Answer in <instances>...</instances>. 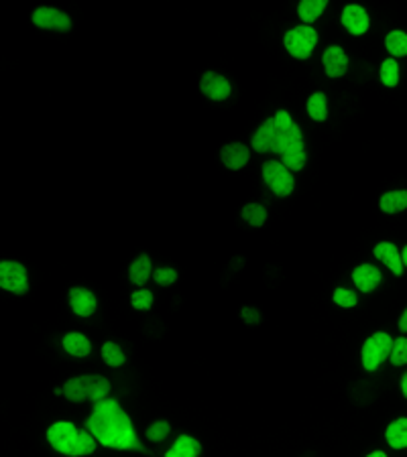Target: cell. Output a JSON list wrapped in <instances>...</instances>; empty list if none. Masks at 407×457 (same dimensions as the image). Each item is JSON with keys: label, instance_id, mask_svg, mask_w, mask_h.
Instances as JSON below:
<instances>
[{"label": "cell", "instance_id": "obj_10", "mask_svg": "<svg viewBox=\"0 0 407 457\" xmlns=\"http://www.w3.org/2000/svg\"><path fill=\"white\" fill-rule=\"evenodd\" d=\"M200 88L210 100H226L230 96V84L226 81V77L214 73V71L204 73Z\"/></svg>", "mask_w": 407, "mask_h": 457}, {"label": "cell", "instance_id": "obj_15", "mask_svg": "<svg viewBox=\"0 0 407 457\" xmlns=\"http://www.w3.org/2000/svg\"><path fill=\"white\" fill-rule=\"evenodd\" d=\"M249 161V148L240 142L226 144L223 148V163L228 169H240Z\"/></svg>", "mask_w": 407, "mask_h": 457}, {"label": "cell", "instance_id": "obj_28", "mask_svg": "<svg viewBox=\"0 0 407 457\" xmlns=\"http://www.w3.org/2000/svg\"><path fill=\"white\" fill-rule=\"evenodd\" d=\"M102 358H104V362L112 366V368H118V366H122L124 364V353L122 350L114 344V342H106L104 346H102Z\"/></svg>", "mask_w": 407, "mask_h": 457}, {"label": "cell", "instance_id": "obj_18", "mask_svg": "<svg viewBox=\"0 0 407 457\" xmlns=\"http://www.w3.org/2000/svg\"><path fill=\"white\" fill-rule=\"evenodd\" d=\"M64 348H66V352L72 353L75 358H84V356L90 353L92 344H90V340H88L86 336L74 331V333H68V336L64 338Z\"/></svg>", "mask_w": 407, "mask_h": 457}, {"label": "cell", "instance_id": "obj_23", "mask_svg": "<svg viewBox=\"0 0 407 457\" xmlns=\"http://www.w3.org/2000/svg\"><path fill=\"white\" fill-rule=\"evenodd\" d=\"M171 451L178 454L180 457H198L202 454V445H200V441H196L193 437L182 435V437H178V441L173 443Z\"/></svg>", "mask_w": 407, "mask_h": 457}, {"label": "cell", "instance_id": "obj_20", "mask_svg": "<svg viewBox=\"0 0 407 457\" xmlns=\"http://www.w3.org/2000/svg\"><path fill=\"white\" fill-rule=\"evenodd\" d=\"M381 210L385 213H397L407 208V191H389L379 202Z\"/></svg>", "mask_w": 407, "mask_h": 457}, {"label": "cell", "instance_id": "obj_13", "mask_svg": "<svg viewBox=\"0 0 407 457\" xmlns=\"http://www.w3.org/2000/svg\"><path fill=\"white\" fill-rule=\"evenodd\" d=\"M352 281H354V284L359 286V291L370 293V291H375V289L379 286V282H381V273H379V269L372 266V264H361V266L354 269V273H352Z\"/></svg>", "mask_w": 407, "mask_h": 457}, {"label": "cell", "instance_id": "obj_19", "mask_svg": "<svg viewBox=\"0 0 407 457\" xmlns=\"http://www.w3.org/2000/svg\"><path fill=\"white\" fill-rule=\"evenodd\" d=\"M297 144H303V141H301V130H299V126L294 124V126H292L290 130H285V133H279V130H277V141H275L273 153L283 155L285 150H290L292 146H297Z\"/></svg>", "mask_w": 407, "mask_h": 457}, {"label": "cell", "instance_id": "obj_31", "mask_svg": "<svg viewBox=\"0 0 407 457\" xmlns=\"http://www.w3.org/2000/svg\"><path fill=\"white\" fill-rule=\"evenodd\" d=\"M131 303H133L135 309H139V311H147V309H151V305H153V293L147 291V289H141V291L133 293Z\"/></svg>", "mask_w": 407, "mask_h": 457}, {"label": "cell", "instance_id": "obj_37", "mask_svg": "<svg viewBox=\"0 0 407 457\" xmlns=\"http://www.w3.org/2000/svg\"><path fill=\"white\" fill-rule=\"evenodd\" d=\"M399 329H401V331H407V309L404 311V315L399 317Z\"/></svg>", "mask_w": 407, "mask_h": 457}, {"label": "cell", "instance_id": "obj_3", "mask_svg": "<svg viewBox=\"0 0 407 457\" xmlns=\"http://www.w3.org/2000/svg\"><path fill=\"white\" fill-rule=\"evenodd\" d=\"M111 392V382L104 376L98 374H90V376H77L72 378L64 385V394L72 400V402H82L86 398L100 402L108 396Z\"/></svg>", "mask_w": 407, "mask_h": 457}, {"label": "cell", "instance_id": "obj_6", "mask_svg": "<svg viewBox=\"0 0 407 457\" xmlns=\"http://www.w3.org/2000/svg\"><path fill=\"white\" fill-rule=\"evenodd\" d=\"M316 43H318V33L307 25L296 27L290 33H285V47L297 59H307L312 55Z\"/></svg>", "mask_w": 407, "mask_h": 457}, {"label": "cell", "instance_id": "obj_25", "mask_svg": "<svg viewBox=\"0 0 407 457\" xmlns=\"http://www.w3.org/2000/svg\"><path fill=\"white\" fill-rule=\"evenodd\" d=\"M385 47L391 55H407V35L404 31H391L385 39Z\"/></svg>", "mask_w": 407, "mask_h": 457}, {"label": "cell", "instance_id": "obj_11", "mask_svg": "<svg viewBox=\"0 0 407 457\" xmlns=\"http://www.w3.org/2000/svg\"><path fill=\"white\" fill-rule=\"evenodd\" d=\"M70 305H72L75 315L90 317L96 311V297L88 289L75 286L70 291Z\"/></svg>", "mask_w": 407, "mask_h": 457}, {"label": "cell", "instance_id": "obj_26", "mask_svg": "<svg viewBox=\"0 0 407 457\" xmlns=\"http://www.w3.org/2000/svg\"><path fill=\"white\" fill-rule=\"evenodd\" d=\"M307 112L314 120H326V114H328V106H326V96L322 92L314 94L310 100H307Z\"/></svg>", "mask_w": 407, "mask_h": 457}, {"label": "cell", "instance_id": "obj_17", "mask_svg": "<svg viewBox=\"0 0 407 457\" xmlns=\"http://www.w3.org/2000/svg\"><path fill=\"white\" fill-rule=\"evenodd\" d=\"M385 439L393 449H406L407 447V419L401 417L397 421H393L387 431H385Z\"/></svg>", "mask_w": 407, "mask_h": 457}, {"label": "cell", "instance_id": "obj_7", "mask_svg": "<svg viewBox=\"0 0 407 457\" xmlns=\"http://www.w3.org/2000/svg\"><path fill=\"white\" fill-rule=\"evenodd\" d=\"M263 177L267 185L273 189V193L279 197H285L294 191V177L277 161H269L263 165Z\"/></svg>", "mask_w": 407, "mask_h": 457}, {"label": "cell", "instance_id": "obj_8", "mask_svg": "<svg viewBox=\"0 0 407 457\" xmlns=\"http://www.w3.org/2000/svg\"><path fill=\"white\" fill-rule=\"evenodd\" d=\"M33 23L41 29H57V31H68L72 27L70 17L57 8H37L33 14Z\"/></svg>", "mask_w": 407, "mask_h": 457}, {"label": "cell", "instance_id": "obj_30", "mask_svg": "<svg viewBox=\"0 0 407 457\" xmlns=\"http://www.w3.org/2000/svg\"><path fill=\"white\" fill-rule=\"evenodd\" d=\"M391 362L395 366H404L407 364V340L406 338H399L393 342V348H391V353H389Z\"/></svg>", "mask_w": 407, "mask_h": 457}, {"label": "cell", "instance_id": "obj_1", "mask_svg": "<svg viewBox=\"0 0 407 457\" xmlns=\"http://www.w3.org/2000/svg\"><path fill=\"white\" fill-rule=\"evenodd\" d=\"M88 429L96 441L112 449H135L145 451L133 429L129 415L112 398L94 402V411L88 419Z\"/></svg>", "mask_w": 407, "mask_h": 457}, {"label": "cell", "instance_id": "obj_22", "mask_svg": "<svg viewBox=\"0 0 407 457\" xmlns=\"http://www.w3.org/2000/svg\"><path fill=\"white\" fill-rule=\"evenodd\" d=\"M326 4H328L326 0H303V2L299 4V8H297L299 19H301L303 23H314V21L324 12Z\"/></svg>", "mask_w": 407, "mask_h": 457}, {"label": "cell", "instance_id": "obj_4", "mask_svg": "<svg viewBox=\"0 0 407 457\" xmlns=\"http://www.w3.org/2000/svg\"><path fill=\"white\" fill-rule=\"evenodd\" d=\"M391 348H393V340L389 333H383V331L372 333L363 346V353H361L363 366L367 370H377L381 366V362L389 358Z\"/></svg>", "mask_w": 407, "mask_h": 457}, {"label": "cell", "instance_id": "obj_39", "mask_svg": "<svg viewBox=\"0 0 407 457\" xmlns=\"http://www.w3.org/2000/svg\"><path fill=\"white\" fill-rule=\"evenodd\" d=\"M367 457H387V454H383V451H372V454Z\"/></svg>", "mask_w": 407, "mask_h": 457}, {"label": "cell", "instance_id": "obj_21", "mask_svg": "<svg viewBox=\"0 0 407 457\" xmlns=\"http://www.w3.org/2000/svg\"><path fill=\"white\" fill-rule=\"evenodd\" d=\"M151 271H153V266H151L149 256L147 254H141V256L131 264V271H129L131 281L135 282V284H145V282L149 281V277H151Z\"/></svg>", "mask_w": 407, "mask_h": 457}, {"label": "cell", "instance_id": "obj_14", "mask_svg": "<svg viewBox=\"0 0 407 457\" xmlns=\"http://www.w3.org/2000/svg\"><path fill=\"white\" fill-rule=\"evenodd\" d=\"M322 61H324L326 73L330 77H340L348 70V57H346V53L340 47H328L324 57H322Z\"/></svg>", "mask_w": 407, "mask_h": 457}, {"label": "cell", "instance_id": "obj_12", "mask_svg": "<svg viewBox=\"0 0 407 457\" xmlns=\"http://www.w3.org/2000/svg\"><path fill=\"white\" fill-rule=\"evenodd\" d=\"M375 256L381 260V262H385L387 266H389V271L395 275V277H399L401 273H404V262H401V256H399V250L395 244H391V242H381V244H377L375 246Z\"/></svg>", "mask_w": 407, "mask_h": 457}, {"label": "cell", "instance_id": "obj_5", "mask_svg": "<svg viewBox=\"0 0 407 457\" xmlns=\"http://www.w3.org/2000/svg\"><path fill=\"white\" fill-rule=\"evenodd\" d=\"M0 289L15 295H25L29 291L27 269L15 260H0Z\"/></svg>", "mask_w": 407, "mask_h": 457}, {"label": "cell", "instance_id": "obj_27", "mask_svg": "<svg viewBox=\"0 0 407 457\" xmlns=\"http://www.w3.org/2000/svg\"><path fill=\"white\" fill-rule=\"evenodd\" d=\"M381 81L389 88L397 86L399 81V66L395 59H385L383 66H381Z\"/></svg>", "mask_w": 407, "mask_h": 457}, {"label": "cell", "instance_id": "obj_34", "mask_svg": "<svg viewBox=\"0 0 407 457\" xmlns=\"http://www.w3.org/2000/svg\"><path fill=\"white\" fill-rule=\"evenodd\" d=\"M296 122L292 120V116L285 112V110H279L275 116H273V126H275V130H279V133H285V130H290L292 126H294Z\"/></svg>", "mask_w": 407, "mask_h": 457}, {"label": "cell", "instance_id": "obj_24", "mask_svg": "<svg viewBox=\"0 0 407 457\" xmlns=\"http://www.w3.org/2000/svg\"><path fill=\"white\" fill-rule=\"evenodd\" d=\"M283 167L287 171H299L303 165H305V150H303V144H297V146H292L290 150H285L283 155Z\"/></svg>", "mask_w": 407, "mask_h": 457}, {"label": "cell", "instance_id": "obj_9", "mask_svg": "<svg viewBox=\"0 0 407 457\" xmlns=\"http://www.w3.org/2000/svg\"><path fill=\"white\" fill-rule=\"evenodd\" d=\"M342 25L352 33V35H363L369 29V14L363 6L359 4H348L342 10Z\"/></svg>", "mask_w": 407, "mask_h": 457}, {"label": "cell", "instance_id": "obj_32", "mask_svg": "<svg viewBox=\"0 0 407 457\" xmlns=\"http://www.w3.org/2000/svg\"><path fill=\"white\" fill-rule=\"evenodd\" d=\"M334 303L340 307H354L357 305V295L348 289H336L334 291Z\"/></svg>", "mask_w": 407, "mask_h": 457}, {"label": "cell", "instance_id": "obj_35", "mask_svg": "<svg viewBox=\"0 0 407 457\" xmlns=\"http://www.w3.org/2000/svg\"><path fill=\"white\" fill-rule=\"evenodd\" d=\"M178 279V273L173 269H157L155 271V281L159 282L161 286H167L171 282H176Z\"/></svg>", "mask_w": 407, "mask_h": 457}, {"label": "cell", "instance_id": "obj_36", "mask_svg": "<svg viewBox=\"0 0 407 457\" xmlns=\"http://www.w3.org/2000/svg\"><path fill=\"white\" fill-rule=\"evenodd\" d=\"M243 319L247 323H257L259 321V311L257 309H251V307H245L243 309Z\"/></svg>", "mask_w": 407, "mask_h": 457}, {"label": "cell", "instance_id": "obj_40", "mask_svg": "<svg viewBox=\"0 0 407 457\" xmlns=\"http://www.w3.org/2000/svg\"><path fill=\"white\" fill-rule=\"evenodd\" d=\"M401 262H404V264H407V246L404 248V252H401Z\"/></svg>", "mask_w": 407, "mask_h": 457}, {"label": "cell", "instance_id": "obj_33", "mask_svg": "<svg viewBox=\"0 0 407 457\" xmlns=\"http://www.w3.org/2000/svg\"><path fill=\"white\" fill-rule=\"evenodd\" d=\"M167 435H169V422L167 421L153 422L147 429V437L151 441H163Z\"/></svg>", "mask_w": 407, "mask_h": 457}, {"label": "cell", "instance_id": "obj_2", "mask_svg": "<svg viewBox=\"0 0 407 457\" xmlns=\"http://www.w3.org/2000/svg\"><path fill=\"white\" fill-rule=\"evenodd\" d=\"M47 441L64 456H90L96 449V439L90 431H77L72 422H53L47 429Z\"/></svg>", "mask_w": 407, "mask_h": 457}, {"label": "cell", "instance_id": "obj_29", "mask_svg": "<svg viewBox=\"0 0 407 457\" xmlns=\"http://www.w3.org/2000/svg\"><path fill=\"white\" fill-rule=\"evenodd\" d=\"M243 217L251 224V226H263L265 224V220H267V211L263 206L259 204H249V206H245L243 208Z\"/></svg>", "mask_w": 407, "mask_h": 457}, {"label": "cell", "instance_id": "obj_38", "mask_svg": "<svg viewBox=\"0 0 407 457\" xmlns=\"http://www.w3.org/2000/svg\"><path fill=\"white\" fill-rule=\"evenodd\" d=\"M401 392H404V396L407 398V374L401 378Z\"/></svg>", "mask_w": 407, "mask_h": 457}, {"label": "cell", "instance_id": "obj_16", "mask_svg": "<svg viewBox=\"0 0 407 457\" xmlns=\"http://www.w3.org/2000/svg\"><path fill=\"white\" fill-rule=\"evenodd\" d=\"M275 141H277V130H275L273 118H271V120H265V122L261 124L259 130L255 133V137H253V148L259 150V153H267V150L273 153Z\"/></svg>", "mask_w": 407, "mask_h": 457}, {"label": "cell", "instance_id": "obj_41", "mask_svg": "<svg viewBox=\"0 0 407 457\" xmlns=\"http://www.w3.org/2000/svg\"><path fill=\"white\" fill-rule=\"evenodd\" d=\"M165 457H180V456H178V454H173V451H171V449H169V451H167V454H165Z\"/></svg>", "mask_w": 407, "mask_h": 457}]
</instances>
